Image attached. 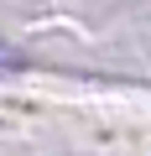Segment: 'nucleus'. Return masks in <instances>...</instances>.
Instances as JSON below:
<instances>
[{
	"label": "nucleus",
	"instance_id": "1",
	"mask_svg": "<svg viewBox=\"0 0 151 156\" xmlns=\"http://www.w3.org/2000/svg\"><path fill=\"white\" fill-rule=\"evenodd\" d=\"M26 68V52H16L5 37H0V73H21Z\"/></svg>",
	"mask_w": 151,
	"mask_h": 156
}]
</instances>
